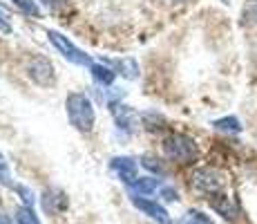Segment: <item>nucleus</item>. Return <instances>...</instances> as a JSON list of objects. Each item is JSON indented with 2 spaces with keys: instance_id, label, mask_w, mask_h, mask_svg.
<instances>
[{
  "instance_id": "obj_1",
  "label": "nucleus",
  "mask_w": 257,
  "mask_h": 224,
  "mask_svg": "<svg viewBox=\"0 0 257 224\" xmlns=\"http://www.w3.org/2000/svg\"><path fill=\"white\" fill-rule=\"evenodd\" d=\"M217 126H221V128H235V130H237V128H239V126H237V121H235V119H226V121H219V123H217Z\"/></svg>"
}]
</instances>
